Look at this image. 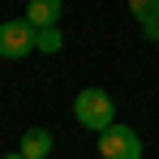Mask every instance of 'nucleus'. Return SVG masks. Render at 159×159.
Segmentation results:
<instances>
[{
    "label": "nucleus",
    "instance_id": "obj_1",
    "mask_svg": "<svg viewBox=\"0 0 159 159\" xmlns=\"http://www.w3.org/2000/svg\"><path fill=\"white\" fill-rule=\"evenodd\" d=\"M73 116H78V125H86V129L103 133L112 120H116V107H112V95H103L99 86H86V90H78V99H73Z\"/></svg>",
    "mask_w": 159,
    "mask_h": 159
},
{
    "label": "nucleus",
    "instance_id": "obj_2",
    "mask_svg": "<svg viewBox=\"0 0 159 159\" xmlns=\"http://www.w3.org/2000/svg\"><path fill=\"white\" fill-rule=\"evenodd\" d=\"M99 155L103 159H142V138H138V129L112 120V125L99 133Z\"/></svg>",
    "mask_w": 159,
    "mask_h": 159
},
{
    "label": "nucleus",
    "instance_id": "obj_3",
    "mask_svg": "<svg viewBox=\"0 0 159 159\" xmlns=\"http://www.w3.org/2000/svg\"><path fill=\"white\" fill-rule=\"evenodd\" d=\"M34 52V26L26 17H13V22H0V56L4 60H22Z\"/></svg>",
    "mask_w": 159,
    "mask_h": 159
},
{
    "label": "nucleus",
    "instance_id": "obj_4",
    "mask_svg": "<svg viewBox=\"0 0 159 159\" xmlns=\"http://www.w3.org/2000/svg\"><path fill=\"white\" fill-rule=\"evenodd\" d=\"M60 9H65L60 0H30V4H26V22H30L34 30L56 26V22H60Z\"/></svg>",
    "mask_w": 159,
    "mask_h": 159
},
{
    "label": "nucleus",
    "instance_id": "obj_5",
    "mask_svg": "<svg viewBox=\"0 0 159 159\" xmlns=\"http://www.w3.org/2000/svg\"><path fill=\"white\" fill-rule=\"evenodd\" d=\"M17 151H26L30 159H48V155H52V133H48V129H26Z\"/></svg>",
    "mask_w": 159,
    "mask_h": 159
},
{
    "label": "nucleus",
    "instance_id": "obj_6",
    "mask_svg": "<svg viewBox=\"0 0 159 159\" xmlns=\"http://www.w3.org/2000/svg\"><path fill=\"white\" fill-rule=\"evenodd\" d=\"M129 13L138 17V26L142 22H159V0H129Z\"/></svg>",
    "mask_w": 159,
    "mask_h": 159
},
{
    "label": "nucleus",
    "instance_id": "obj_7",
    "mask_svg": "<svg viewBox=\"0 0 159 159\" xmlns=\"http://www.w3.org/2000/svg\"><path fill=\"white\" fill-rule=\"evenodd\" d=\"M60 43H65V39H60V30H56V26L34 30V48H39V52H60Z\"/></svg>",
    "mask_w": 159,
    "mask_h": 159
},
{
    "label": "nucleus",
    "instance_id": "obj_8",
    "mask_svg": "<svg viewBox=\"0 0 159 159\" xmlns=\"http://www.w3.org/2000/svg\"><path fill=\"white\" fill-rule=\"evenodd\" d=\"M4 159H30V155H26V151H13V155H4Z\"/></svg>",
    "mask_w": 159,
    "mask_h": 159
}]
</instances>
